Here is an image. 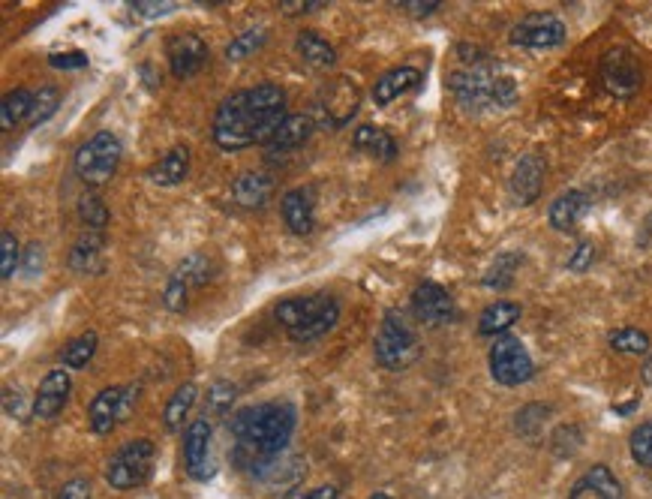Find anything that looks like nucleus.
<instances>
[{"mask_svg": "<svg viewBox=\"0 0 652 499\" xmlns=\"http://www.w3.org/2000/svg\"><path fill=\"white\" fill-rule=\"evenodd\" d=\"M235 385L232 382H226V379H217L214 385H211V391H208V409L211 412H229L232 409V403H235Z\"/></svg>", "mask_w": 652, "mask_h": 499, "instance_id": "40", "label": "nucleus"}, {"mask_svg": "<svg viewBox=\"0 0 652 499\" xmlns=\"http://www.w3.org/2000/svg\"><path fill=\"white\" fill-rule=\"evenodd\" d=\"M280 211H283V220L289 226L292 235H310L316 229V199H313V190L310 187H295L283 196L280 202Z\"/></svg>", "mask_w": 652, "mask_h": 499, "instance_id": "17", "label": "nucleus"}, {"mask_svg": "<svg viewBox=\"0 0 652 499\" xmlns=\"http://www.w3.org/2000/svg\"><path fill=\"white\" fill-rule=\"evenodd\" d=\"M265 40H268V31H265V28L244 31V34H238V37L226 46V58H229V61H244V58L256 55V52L265 46Z\"/></svg>", "mask_w": 652, "mask_h": 499, "instance_id": "32", "label": "nucleus"}, {"mask_svg": "<svg viewBox=\"0 0 652 499\" xmlns=\"http://www.w3.org/2000/svg\"><path fill=\"white\" fill-rule=\"evenodd\" d=\"M274 316L295 343H310V340H319L328 331H334V325L340 319V304L331 295L316 292V295L280 301Z\"/></svg>", "mask_w": 652, "mask_h": 499, "instance_id": "3", "label": "nucleus"}, {"mask_svg": "<svg viewBox=\"0 0 652 499\" xmlns=\"http://www.w3.org/2000/svg\"><path fill=\"white\" fill-rule=\"evenodd\" d=\"M61 499H91V481H85V478L67 481L61 490Z\"/></svg>", "mask_w": 652, "mask_h": 499, "instance_id": "46", "label": "nucleus"}, {"mask_svg": "<svg viewBox=\"0 0 652 499\" xmlns=\"http://www.w3.org/2000/svg\"><path fill=\"white\" fill-rule=\"evenodd\" d=\"M34 112V94L19 88V91H10L4 97V103H0V130H13L19 127L25 118H31Z\"/></svg>", "mask_w": 652, "mask_h": 499, "instance_id": "28", "label": "nucleus"}, {"mask_svg": "<svg viewBox=\"0 0 652 499\" xmlns=\"http://www.w3.org/2000/svg\"><path fill=\"white\" fill-rule=\"evenodd\" d=\"M232 436L259 454H283L295 430V409L289 403H259L244 406L229 421Z\"/></svg>", "mask_w": 652, "mask_h": 499, "instance_id": "2", "label": "nucleus"}, {"mask_svg": "<svg viewBox=\"0 0 652 499\" xmlns=\"http://www.w3.org/2000/svg\"><path fill=\"white\" fill-rule=\"evenodd\" d=\"M79 217L85 220V226L91 232H103L106 223H109V208L97 199V196H82L79 202Z\"/></svg>", "mask_w": 652, "mask_h": 499, "instance_id": "37", "label": "nucleus"}, {"mask_svg": "<svg viewBox=\"0 0 652 499\" xmlns=\"http://www.w3.org/2000/svg\"><path fill=\"white\" fill-rule=\"evenodd\" d=\"M610 349L622 355H643L649 352V337L637 328H619L610 334Z\"/></svg>", "mask_w": 652, "mask_h": 499, "instance_id": "33", "label": "nucleus"}, {"mask_svg": "<svg viewBox=\"0 0 652 499\" xmlns=\"http://www.w3.org/2000/svg\"><path fill=\"white\" fill-rule=\"evenodd\" d=\"M187 175H190V148H184V145L169 148V151L148 169V178H151L157 187H178Z\"/></svg>", "mask_w": 652, "mask_h": 499, "instance_id": "23", "label": "nucleus"}, {"mask_svg": "<svg viewBox=\"0 0 652 499\" xmlns=\"http://www.w3.org/2000/svg\"><path fill=\"white\" fill-rule=\"evenodd\" d=\"M100 253H103V235H100V232H88V235L79 238L76 247H73V256H70L73 271L88 274V271L100 268V265H103Z\"/></svg>", "mask_w": 652, "mask_h": 499, "instance_id": "29", "label": "nucleus"}, {"mask_svg": "<svg viewBox=\"0 0 652 499\" xmlns=\"http://www.w3.org/2000/svg\"><path fill=\"white\" fill-rule=\"evenodd\" d=\"M175 277L178 280H184L187 286H205L208 280H211V262L205 259V256H187L184 262H181V268L175 271Z\"/></svg>", "mask_w": 652, "mask_h": 499, "instance_id": "34", "label": "nucleus"}, {"mask_svg": "<svg viewBox=\"0 0 652 499\" xmlns=\"http://www.w3.org/2000/svg\"><path fill=\"white\" fill-rule=\"evenodd\" d=\"M136 13L142 16H163V13H172L175 4H154V0H139V4H133Z\"/></svg>", "mask_w": 652, "mask_h": 499, "instance_id": "48", "label": "nucleus"}, {"mask_svg": "<svg viewBox=\"0 0 652 499\" xmlns=\"http://www.w3.org/2000/svg\"><path fill=\"white\" fill-rule=\"evenodd\" d=\"M544 157L541 154H523L514 166V175H511V196L517 205H532L538 196H541V187H544Z\"/></svg>", "mask_w": 652, "mask_h": 499, "instance_id": "16", "label": "nucleus"}, {"mask_svg": "<svg viewBox=\"0 0 652 499\" xmlns=\"http://www.w3.org/2000/svg\"><path fill=\"white\" fill-rule=\"evenodd\" d=\"M394 7H400L403 13H409V16H433L442 4L439 0H403V4H394Z\"/></svg>", "mask_w": 652, "mask_h": 499, "instance_id": "44", "label": "nucleus"}, {"mask_svg": "<svg viewBox=\"0 0 652 499\" xmlns=\"http://www.w3.org/2000/svg\"><path fill=\"white\" fill-rule=\"evenodd\" d=\"M352 145H355V151H364V154H370V157L379 160V163H391V160L397 157V142H394V136L385 133V130H379V127H370V124H364V127L355 130Z\"/></svg>", "mask_w": 652, "mask_h": 499, "instance_id": "25", "label": "nucleus"}, {"mask_svg": "<svg viewBox=\"0 0 652 499\" xmlns=\"http://www.w3.org/2000/svg\"><path fill=\"white\" fill-rule=\"evenodd\" d=\"M517 256H499L496 262H493V268L487 271V277H484V286H490V289H505V286H511V280H514V268H517Z\"/></svg>", "mask_w": 652, "mask_h": 499, "instance_id": "38", "label": "nucleus"}, {"mask_svg": "<svg viewBox=\"0 0 652 499\" xmlns=\"http://www.w3.org/2000/svg\"><path fill=\"white\" fill-rule=\"evenodd\" d=\"M373 355L376 361L385 367V370H406L418 361L421 355V343H418V334L412 331V325L397 316V313H388L382 319V328L376 334V343H373Z\"/></svg>", "mask_w": 652, "mask_h": 499, "instance_id": "5", "label": "nucleus"}, {"mask_svg": "<svg viewBox=\"0 0 652 499\" xmlns=\"http://www.w3.org/2000/svg\"><path fill=\"white\" fill-rule=\"evenodd\" d=\"M535 367L532 358L526 352V346L517 337H496V343L490 346V376L499 385H523L526 379H532Z\"/></svg>", "mask_w": 652, "mask_h": 499, "instance_id": "9", "label": "nucleus"}, {"mask_svg": "<svg viewBox=\"0 0 652 499\" xmlns=\"http://www.w3.org/2000/svg\"><path fill=\"white\" fill-rule=\"evenodd\" d=\"M412 310H415L418 322H424L427 328H442V325H451L457 319L454 298L439 283H421L412 295Z\"/></svg>", "mask_w": 652, "mask_h": 499, "instance_id": "13", "label": "nucleus"}, {"mask_svg": "<svg viewBox=\"0 0 652 499\" xmlns=\"http://www.w3.org/2000/svg\"><path fill=\"white\" fill-rule=\"evenodd\" d=\"M283 13H289V16H298V13H313V10H319V7H325L322 0H283Z\"/></svg>", "mask_w": 652, "mask_h": 499, "instance_id": "47", "label": "nucleus"}, {"mask_svg": "<svg viewBox=\"0 0 652 499\" xmlns=\"http://www.w3.org/2000/svg\"><path fill=\"white\" fill-rule=\"evenodd\" d=\"M19 268V241L13 232L0 235V277L10 280Z\"/></svg>", "mask_w": 652, "mask_h": 499, "instance_id": "39", "label": "nucleus"}, {"mask_svg": "<svg viewBox=\"0 0 652 499\" xmlns=\"http://www.w3.org/2000/svg\"><path fill=\"white\" fill-rule=\"evenodd\" d=\"M97 343H100V337H97L94 331L73 337V340L67 343L64 355H61L64 367H73V370H82V367H88V361H91V358H94V352H97Z\"/></svg>", "mask_w": 652, "mask_h": 499, "instance_id": "31", "label": "nucleus"}, {"mask_svg": "<svg viewBox=\"0 0 652 499\" xmlns=\"http://www.w3.org/2000/svg\"><path fill=\"white\" fill-rule=\"evenodd\" d=\"M628 445H631V457H634L640 466H649V469H652V421H643L640 427H634Z\"/></svg>", "mask_w": 652, "mask_h": 499, "instance_id": "36", "label": "nucleus"}, {"mask_svg": "<svg viewBox=\"0 0 652 499\" xmlns=\"http://www.w3.org/2000/svg\"><path fill=\"white\" fill-rule=\"evenodd\" d=\"M295 52H298V58H301L304 64H310V67H316V70H328V67H334V61H337L334 46H331L328 40H322L316 31H301V34L295 37Z\"/></svg>", "mask_w": 652, "mask_h": 499, "instance_id": "26", "label": "nucleus"}, {"mask_svg": "<svg viewBox=\"0 0 652 499\" xmlns=\"http://www.w3.org/2000/svg\"><path fill=\"white\" fill-rule=\"evenodd\" d=\"M421 85V73L415 67H394L388 73H382L373 85V103L376 106H391L394 100H400L403 94L415 91Z\"/></svg>", "mask_w": 652, "mask_h": 499, "instance_id": "19", "label": "nucleus"}, {"mask_svg": "<svg viewBox=\"0 0 652 499\" xmlns=\"http://www.w3.org/2000/svg\"><path fill=\"white\" fill-rule=\"evenodd\" d=\"M49 64L55 70H85L88 67V55L85 52H58L49 58Z\"/></svg>", "mask_w": 652, "mask_h": 499, "instance_id": "43", "label": "nucleus"}, {"mask_svg": "<svg viewBox=\"0 0 652 499\" xmlns=\"http://www.w3.org/2000/svg\"><path fill=\"white\" fill-rule=\"evenodd\" d=\"M568 499H622V487H619L616 475L598 463V466L583 472V478L574 484Z\"/></svg>", "mask_w": 652, "mask_h": 499, "instance_id": "20", "label": "nucleus"}, {"mask_svg": "<svg viewBox=\"0 0 652 499\" xmlns=\"http://www.w3.org/2000/svg\"><path fill=\"white\" fill-rule=\"evenodd\" d=\"M154 454H157V448L151 439H133L109 460L106 481L115 490H133V487L145 484V478L151 475V466H154Z\"/></svg>", "mask_w": 652, "mask_h": 499, "instance_id": "7", "label": "nucleus"}, {"mask_svg": "<svg viewBox=\"0 0 652 499\" xmlns=\"http://www.w3.org/2000/svg\"><path fill=\"white\" fill-rule=\"evenodd\" d=\"M370 499H391V496H385V493H376V496H370Z\"/></svg>", "mask_w": 652, "mask_h": 499, "instance_id": "52", "label": "nucleus"}, {"mask_svg": "<svg viewBox=\"0 0 652 499\" xmlns=\"http://www.w3.org/2000/svg\"><path fill=\"white\" fill-rule=\"evenodd\" d=\"M67 397H70V376H67V370L46 373V379L40 382L37 397H34V415L46 418V421L55 418L67 406Z\"/></svg>", "mask_w": 652, "mask_h": 499, "instance_id": "18", "label": "nucleus"}, {"mask_svg": "<svg viewBox=\"0 0 652 499\" xmlns=\"http://www.w3.org/2000/svg\"><path fill=\"white\" fill-rule=\"evenodd\" d=\"M196 394H199V388H196L193 382H184V385L172 394V400L166 403V412H163L166 430H181V427H184V418H187V412L193 409Z\"/></svg>", "mask_w": 652, "mask_h": 499, "instance_id": "30", "label": "nucleus"}, {"mask_svg": "<svg viewBox=\"0 0 652 499\" xmlns=\"http://www.w3.org/2000/svg\"><path fill=\"white\" fill-rule=\"evenodd\" d=\"M4 409H7L10 418H25V415H28L22 388H7V394H4Z\"/></svg>", "mask_w": 652, "mask_h": 499, "instance_id": "45", "label": "nucleus"}, {"mask_svg": "<svg viewBox=\"0 0 652 499\" xmlns=\"http://www.w3.org/2000/svg\"><path fill=\"white\" fill-rule=\"evenodd\" d=\"M451 94L463 109H487V106H514L517 88L508 76H499L487 61L469 64L466 70L451 76Z\"/></svg>", "mask_w": 652, "mask_h": 499, "instance_id": "4", "label": "nucleus"}, {"mask_svg": "<svg viewBox=\"0 0 652 499\" xmlns=\"http://www.w3.org/2000/svg\"><path fill=\"white\" fill-rule=\"evenodd\" d=\"M292 499H337V487H331V484L310 487V490H301V493H295Z\"/></svg>", "mask_w": 652, "mask_h": 499, "instance_id": "49", "label": "nucleus"}, {"mask_svg": "<svg viewBox=\"0 0 652 499\" xmlns=\"http://www.w3.org/2000/svg\"><path fill=\"white\" fill-rule=\"evenodd\" d=\"M640 376H643V382H646V385H652V358H649V361L643 364V370H640Z\"/></svg>", "mask_w": 652, "mask_h": 499, "instance_id": "51", "label": "nucleus"}, {"mask_svg": "<svg viewBox=\"0 0 652 499\" xmlns=\"http://www.w3.org/2000/svg\"><path fill=\"white\" fill-rule=\"evenodd\" d=\"M586 211H589V196L580 190H568L559 199H553V205L547 211V223L556 232H571L586 217Z\"/></svg>", "mask_w": 652, "mask_h": 499, "instance_id": "21", "label": "nucleus"}, {"mask_svg": "<svg viewBox=\"0 0 652 499\" xmlns=\"http://www.w3.org/2000/svg\"><path fill=\"white\" fill-rule=\"evenodd\" d=\"M166 55L175 79H193L208 64V43L196 34H178L169 40Z\"/></svg>", "mask_w": 652, "mask_h": 499, "instance_id": "15", "label": "nucleus"}, {"mask_svg": "<svg viewBox=\"0 0 652 499\" xmlns=\"http://www.w3.org/2000/svg\"><path fill=\"white\" fill-rule=\"evenodd\" d=\"M592 262H595V247H592L589 241H580V244L574 247L571 259H568V271H574V274H583V271H586Z\"/></svg>", "mask_w": 652, "mask_h": 499, "instance_id": "42", "label": "nucleus"}, {"mask_svg": "<svg viewBox=\"0 0 652 499\" xmlns=\"http://www.w3.org/2000/svg\"><path fill=\"white\" fill-rule=\"evenodd\" d=\"M187 292H190V286H187L184 280L172 277V280H169V286H166V292H163V301H166V307H169V310H175V313L187 310Z\"/></svg>", "mask_w": 652, "mask_h": 499, "instance_id": "41", "label": "nucleus"}, {"mask_svg": "<svg viewBox=\"0 0 652 499\" xmlns=\"http://www.w3.org/2000/svg\"><path fill=\"white\" fill-rule=\"evenodd\" d=\"M358 103H361V91L355 82H349L346 76H337L331 85L322 88V97H319V115L328 127H346L355 112H358Z\"/></svg>", "mask_w": 652, "mask_h": 499, "instance_id": "11", "label": "nucleus"}, {"mask_svg": "<svg viewBox=\"0 0 652 499\" xmlns=\"http://www.w3.org/2000/svg\"><path fill=\"white\" fill-rule=\"evenodd\" d=\"M139 400V388L136 385H112V388H103L91 406H88V424L94 433L106 436L112 433L121 421L130 418L133 406Z\"/></svg>", "mask_w": 652, "mask_h": 499, "instance_id": "8", "label": "nucleus"}, {"mask_svg": "<svg viewBox=\"0 0 652 499\" xmlns=\"http://www.w3.org/2000/svg\"><path fill=\"white\" fill-rule=\"evenodd\" d=\"M517 319H520V304H514V301H496V304H490L481 313L478 334H484V337H505V331L514 328Z\"/></svg>", "mask_w": 652, "mask_h": 499, "instance_id": "27", "label": "nucleus"}, {"mask_svg": "<svg viewBox=\"0 0 652 499\" xmlns=\"http://www.w3.org/2000/svg\"><path fill=\"white\" fill-rule=\"evenodd\" d=\"M121 166V142L112 133H97L76 154V172L85 184H106Z\"/></svg>", "mask_w": 652, "mask_h": 499, "instance_id": "6", "label": "nucleus"}, {"mask_svg": "<svg viewBox=\"0 0 652 499\" xmlns=\"http://www.w3.org/2000/svg\"><path fill=\"white\" fill-rule=\"evenodd\" d=\"M511 43L520 49H556L565 43V25L550 13H532L511 28Z\"/></svg>", "mask_w": 652, "mask_h": 499, "instance_id": "12", "label": "nucleus"}, {"mask_svg": "<svg viewBox=\"0 0 652 499\" xmlns=\"http://www.w3.org/2000/svg\"><path fill=\"white\" fill-rule=\"evenodd\" d=\"M184 469L196 481H208L214 475L211 463V424L208 418H199L184 433Z\"/></svg>", "mask_w": 652, "mask_h": 499, "instance_id": "14", "label": "nucleus"}, {"mask_svg": "<svg viewBox=\"0 0 652 499\" xmlns=\"http://www.w3.org/2000/svg\"><path fill=\"white\" fill-rule=\"evenodd\" d=\"M43 268V244H31L28 247V259H25V271L34 277Z\"/></svg>", "mask_w": 652, "mask_h": 499, "instance_id": "50", "label": "nucleus"}, {"mask_svg": "<svg viewBox=\"0 0 652 499\" xmlns=\"http://www.w3.org/2000/svg\"><path fill=\"white\" fill-rule=\"evenodd\" d=\"M58 106H61V94H58V88H40L37 94H34V112H31V124L34 127H40V124H46L55 112H58Z\"/></svg>", "mask_w": 652, "mask_h": 499, "instance_id": "35", "label": "nucleus"}, {"mask_svg": "<svg viewBox=\"0 0 652 499\" xmlns=\"http://www.w3.org/2000/svg\"><path fill=\"white\" fill-rule=\"evenodd\" d=\"M286 94L277 85H256L226 97L214 115V142L220 151H244L268 145L286 121Z\"/></svg>", "mask_w": 652, "mask_h": 499, "instance_id": "1", "label": "nucleus"}, {"mask_svg": "<svg viewBox=\"0 0 652 499\" xmlns=\"http://www.w3.org/2000/svg\"><path fill=\"white\" fill-rule=\"evenodd\" d=\"M274 193V181L265 172H244L232 184V196L241 208H265Z\"/></svg>", "mask_w": 652, "mask_h": 499, "instance_id": "24", "label": "nucleus"}, {"mask_svg": "<svg viewBox=\"0 0 652 499\" xmlns=\"http://www.w3.org/2000/svg\"><path fill=\"white\" fill-rule=\"evenodd\" d=\"M310 136H313V118L310 115H289L280 124V130L271 136L268 151L271 154H292V151L304 148Z\"/></svg>", "mask_w": 652, "mask_h": 499, "instance_id": "22", "label": "nucleus"}, {"mask_svg": "<svg viewBox=\"0 0 652 499\" xmlns=\"http://www.w3.org/2000/svg\"><path fill=\"white\" fill-rule=\"evenodd\" d=\"M601 82L607 88V94L619 97V100H628L637 94L640 82H643V73H640V64L631 52L625 49H610L604 58H601Z\"/></svg>", "mask_w": 652, "mask_h": 499, "instance_id": "10", "label": "nucleus"}]
</instances>
